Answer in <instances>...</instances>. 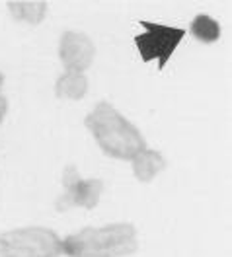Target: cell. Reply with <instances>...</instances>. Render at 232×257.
Wrapping results in <instances>:
<instances>
[{"instance_id": "6da1fadb", "label": "cell", "mask_w": 232, "mask_h": 257, "mask_svg": "<svg viewBox=\"0 0 232 257\" xmlns=\"http://www.w3.org/2000/svg\"><path fill=\"white\" fill-rule=\"evenodd\" d=\"M84 123L94 135L99 148L111 158L133 160L141 150L147 148L139 128L105 101H99Z\"/></svg>"}, {"instance_id": "7a4b0ae2", "label": "cell", "mask_w": 232, "mask_h": 257, "mask_svg": "<svg viewBox=\"0 0 232 257\" xmlns=\"http://www.w3.org/2000/svg\"><path fill=\"white\" fill-rule=\"evenodd\" d=\"M137 247V228L129 222L84 228L63 241V253L68 257H123Z\"/></svg>"}, {"instance_id": "3957f363", "label": "cell", "mask_w": 232, "mask_h": 257, "mask_svg": "<svg viewBox=\"0 0 232 257\" xmlns=\"http://www.w3.org/2000/svg\"><path fill=\"white\" fill-rule=\"evenodd\" d=\"M61 253L63 241L49 228H16L0 236L2 257H59Z\"/></svg>"}, {"instance_id": "277c9868", "label": "cell", "mask_w": 232, "mask_h": 257, "mask_svg": "<svg viewBox=\"0 0 232 257\" xmlns=\"http://www.w3.org/2000/svg\"><path fill=\"white\" fill-rule=\"evenodd\" d=\"M139 24L145 28V33L135 37V45L141 53V59L145 63L158 61V68L162 70L166 63L170 61V57L174 55V51L178 49L185 32L180 30V28L152 24V22H147V20H141Z\"/></svg>"}, {"instance_id": "5b68a950", "label": "cell", "mask_w": 232, "mask_h": 257, "mask_svg": "<svg viewBox=\"0 0 232 257\" xmlns=\"http://www.w3.org/2000/svg\"><path fill=\"white\" fill-rule=\"evenodd\" d=\"M65 193L57 201V210H66L70 207L94 209L98 205L103 183L99 179H82L74 166H68L63 176Z\"/></svg>"}, {"instance_id": "8992f818", "label": "cell", "mask_w": 232, "mask_h": 257, "mask_svg": "<svg viewBox=\"0 0 232 257\" xmlns=\"http://www.w3.org/2000/svg\"><path fill=\"white\" fill-rule=\"evenodd\" d=\"M59 57L66 72H80L92 64L96 57V47L88 35L80 32H66L59 43Z\"/></svg>"}, {"instance_id": "52a82bcc", "label": "cell", "mask_w": 232, "mask_h": 257, "mask_svg": "<svg viewBox=\"0 0 232 257\" xmlns=\"http://www.w3.org/2000/svg\"><path fill=\"white\" fill-rule=\"evenodd\" d=\"M133 174L139 181H152L166 168V160L162 158L160 152L156 150H141L135 158H133Z\"/></svg>"}, {"instance_id": "ba28073f", "label": "cell", "mask_w": 232, "mask_h": 257, "mask_svg": "<svg viewBox=\"0 0 232 257\" xmlns=\"http://www.w3.org/2000/svg\"><path fill=\"white\" fill-rule=\"evenodd\" d=\"M86 92H88V80L80 72H65L55 84V94L63 99H80Z\"/></svg>"}, {"instance_id": "9c48e42d", "label": "cell", "mask_w": 232, "mask_h": 257, "mask_svg": "<svg viewBox=\"0 0 232 257\" xmlns=\"http://www.w3.org/2000/svg\"><path fill=\"white\" fill-rule=\"evenodd\" d=\"M10 14L26 24H39L43 22L45 12H47V4L45 2H10L8 4Z\"/></svg>"}, {"instance_id": "30bf717a", "label": "cell", "mask_w": 232, "mask_h": 257, "mask_svg": "<svg viewBox=\"0 0 232 257\" xmlns=\"http://www.w3.org/2000/svg\"><path fill=\"white\" fill-rule=\"evenodd\" d=\"M189 32H191V35L195 39L203 41V43H213V41H216L220 37V26H218V22L213 20V18L205 16V14H199L191 22Z\"/></svg>"}, {"instance_id": "8fae6325", "label": "cell", "mask_w": 232, "mask_h": 257, "mask_svg": "<svg viewBox=\"0 0 232 257\" xmlns=\"http://www.w3.org/2000/svg\"><path fill=\"white\" fill-rule=\"evenodd\" d=\"M6 111H8V101H6V97L0 96V123H2V119H4Z\"/></svg>"}, {"instance_id": "7c38bea8", "label": "cell", "mask_w": 232, "mask_h": 257, "mask_svg": "<svg viewBox=\"0 0 232 257\" xmlns=\"http://www.w3.org/2000/svg\"><path fill=\"white\" fill-rule=\"evenodd\" d=\"M2 84H4V76L0 74V88H2Z\"/></svg>"}]
</instances>
